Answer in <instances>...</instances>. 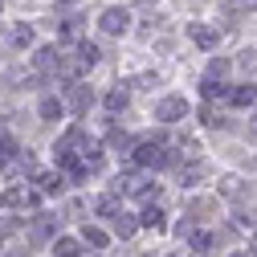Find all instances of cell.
<instances>
[{"mask_svg": "<svg viewBox=\"0 0 257 257\" xmlns=\"http://www.w3.org/2000/svg\"><path fill=\"white\" fill-rule=\"evenodd\" d=\"M208 245H212L208 233H192V249H208Z\"/></svg>", "mask_w": 257, "mask_h": 257, "instance_id": "obj_27", "label": "cell"}, {"mask_svg": "<svg viewBox=\"0 0 257 257\" xmlns=\"http://www.w3.org/2000/svg\"><path fill=\"white\" fill-rule=\"evenodd\" d=\"M131 159H135L139 168H147V172H159V168H168V164H172V151L159 143V139H143V143H135Z\"/></svg>", "mask_w": 257, "mask_h": 257, "instance_id": "obj_1", "label": "cell"}, {"mask_svg": "<svg viewBox=\"0 0 257 257\" xmlns=\"http://www.w3.org/2000/svg\"><path fill=\"white\" fill-rule=\"evenodd\" d=\"M53 233H57V216H45V212H41V216L33 220V237L45 241V237H53Z\"/></svg>", "mask_w": 257, "mask_h": 257, "instance_id": "obj_11", "label": "cell"}, {"mask_svg": "<svg viewBox=\"0 0 257 257\" xmlns=\"http://www.w3.org/2000/svg\"><path fill=\"white\" fill-rule=\"evenodd\" d=\"M98 29L110 33V37H122L126 29H131V13H126V9H106V13L98 17Z\"/></svg>", "mask_w": 257, "mask_h": 257, "instance_id": "obj_3", "label": "cell"}, {"mask_svg": "<svg viewBox=\"0 0 257 257\" xmlns=\"http://www.w3.org/2000/svg\"><path fill=\"white\" fill-rule=\"evenodd\" d=\"M61 110H66V106H61V98H41V118H45V122H57Z\"/></svg>", "mask_w": 257, "mask_h": 257, "instance_id": "obj_16", "label": "cell"}, {"mask_svg": "<svg viewBox=\"0 0 257 257\" xmlns=\"http://www.w3.org/2000/svg\"><path fill=\"white\" fill-rule=\"evenodd\" d=\"M229 102H233V106H253V102H257V86H249V82H245V86L229 90Z\"/></svg>", "mask_w": 257, "mask_h": 257, "instance_id": "obj_10", "label": "cell"}, {"mask_svg": "<svg viewBox=\"0 0 257 257\" xmlns=\"http://www.w3.org/2000/svg\"><path fill=\"white\" fill-rule=\"evenodd\" d=\"M61 37H70V41L82 37V25H78V21H66V25H61Z\"/></svg>", "mask_w": 257, "mask_h": 257, "instance_id": "obj_25", "label": "cell"}, {"mask_svg": "<svg viewBox=\"0 0 257 257\" xmlns=\"http://www.w3.org/2000/svg\"><path fill=\"white\" fill-rule=\"evenodd\" d=\"M139 224H143V229H168V220H164V208H155V204H147L143 212H139Z\"/></svg>", "mask_w": 257, "mask_h": 257, "instance_id": "obj_9", "label": "cell"}, {"mask_svg": "<svg viewBox=\"0 0 257 257\" xmlns=\"http://www.w3.org/2000/svg\"><path fill=\"white\" fill-rule=\"evenodd\" d=\"M208 176V164H188V168H180V184H196V180H204Z\"/></svg>", "mask_w": 257, "mask_h": 257, "instance_id": "obj_15", "label": "cell"}, {"mask_svg": "<svg viewBox=\"0 0 257 257\" xmlns=\"http://www.w3.org/2000/svg\"><path fill=\"white\" fill-rule=\"evenodd\" d=\"M122 192H126V196H139V200H155L159 184L147 180V176H126V180H122Z\"/></svg>", "mask_w": 257, "mask_h": 257, "instance_id": "obj_4", "label": "cell"}, {"mask_svg": "<svg viewBox=\"0 0 257 257\" xmlns=\"http://www.w3.org/2000/svg\"><path fill=\"white\" fill-rule=\"evenodd\" d=\"M237 66H241L245 74H257V53H249V49H245V53L237 57Z\"/></svg>", "mask_w": 257, "mask_h": 257, "instance_id": "obj_24", "label": "cell"}, {"mask_svg": "<svg viewBox=\"0 0 257 257\" xmlns=\"http://www.w3.org/2000/svg\"><path fill=\"white\" fill-rule=\"evenodd\" d=\"M66 5H70V0H66Z\"/></svg>", "mask_w": 257, "mask_h": 257, "instance_id": "obj_28", "label": "cell"}, {"mask_svg": "<svg viewBox=\"0 0 257 257\" xmlns=\"http://www.w3.org/2000/svg\"><path fill=\"white\" fill-rule=\"evenodd\" d=\"M17 151H21V147H17L13 139H0V168H13V164H17Z\"/></svg>", "mask_w": 257, "mask_h": 257, "instance_id": "obj_17", "label": "cell"}, {"mask_svg": "<svg viewBox=\"0 0 257 257\" xmlns=\"http://www.w3.org/2000/svg\"><path fill=\"white\" fill-rule=\"evenodd\" d=\"M106 147H114V151H126V147H131V139H126V135L118 131V126H110V131H106Z\"/></svg>", "mask_w": 257, "mask_h": 257, "instance_id": "obj_19", "label": "cell"}, {"mask_svg": "<svg viewBox=\"0 0 257 257\" xmlns=\"http://www.w3.org/2000/svg\"><path fill=\"white\" fill-rule=\"evenodd\" d=\"M66 98H70V110L74 114H86L90 106H94V94H90V86H66Z\"/></svg>", "mask_w": 257, "mask_h": 257, "instance_id": "obj_6", "label": "cell"}, {"mask_svg": "<svg viewBox=\"0 0 257 257\" xmlns=\"http://www.w3.org/2000/svg\"><path fill=\"white\" fill-rule=\"evenodd\" d=\"M53 253H57V257H78V253H82V241H74V237H57V241H53Z\"/></svg>", "mask_w": 257, "mask_h": 257, "instance_id": "obj_12", "label": "cell"}, {"mask_svg": "<svg viewBox=\"0 0 257 257\" xmlns=\"http://www.w3.org/2000/svg\"><path fill=\"white\" fill-rule=\"evenodd\" d=\"M155 118H159V122H180V118H188V98H184V94H168V98L155 106Z\"/></svg>", "mask_w": 257, "mask_h": 257, "instance_id": "obj_2", "label": "cell"}, {"mask_svg": "<svg viewBox=\"0 0 257 257\" xmlns=\"http://www.w3.org/2000/svg\"><path fill=\"white\" fill-rule=\"evenodd\" d=\"M33 66H37V74H57V70H61V49H57V45H45V49H37Z\"/></svg>", "mask_w": 257, "mask_h": 257, "instance_id": "obj_5", "label": "cell"}, {"mask_svg": "<svg viewBox=\"0 0 257 257\" xmlns=\"http://www.w3.org/2000/svg\"><path fill=\"white\" fill-rule=\"evenodd\" d=\"M122 106H126V90H118V86H114V90L106 94V110H110V114H118Z\"/></svg>", "mask_w": 257, "mask_h": 257, "instance_id": "obj_18", "label": "cell"}, {"mask_svg": "<svg viewBox=\"0 0 257 257\" xmlns=\"http://www.w3.org/2000/svg\"><path fill=\"white\" fill-rule=\"evenodd\" d=\"M61 184H66V180H61L57 172H37V192H41V196H57Z\"/></svg>", "mask_w": 257, "mask_h": 257, "instance_id": "obj_8", "label": "cell"}, {"mask_svg": "<svg viewBox=\"0 0 257 257\" xmlns=\"http://www.w3.org/2000/svg\"><path fill=\"white\" fill-rule=\"evenodd\" d=\"M110 224H114V233H118V237H131V233L139 229V216H126V212H118Z\"/></svg>", "mask_w": 257, "mask_h": 257, "instance_id": "obj_13", "label": "cell"}, {"mask_svg": "<svg viewBox=\"0 0 257 257\" xmlns=\"http://www.w3.org/2000/svg\"><path fill=\"white\" fill-rule=\"evenodd\" d=\"M188 33H192V41H196L200 49H216V41H220V33H216V29H208V25H192Z\"/></svg>", "mask_w": 257, "mask_h": 257, "instance_id": "obj_7", "label": "cell"}, {"mask_svg": "<svg viewBox=\"0 0 257 257\" xmlns=\"http://www.w3.org/2000/svg\"><path fill=\"white\" fill-rule=\"evenodd\" d=\"M220 192H224V196H237V192H241V180H237V176H229V180L220 184Z\"/></svg>", "mask_w": 257, "mask_h": 257, "instance_id": "obj_26", "label": "cell"}, {"mask_svg": "<svg viewBox=\"0 0 257 257\" xmlns=\"http://www.w3.org/2000/svg\"><path fill=\"white\" fill-rule=\"evenodd\" d=\"M82 241H86V245H94V249H106V241H110V237L98 229V224H86V229H82Z\"/></svg>", "mask_w": 257, "mask_h": 257, "instance_id": "obj_14", "label": "cell"}, {"mask_svg": "<svg viewBox=\"0 0 257 257\" xmlns=\"http://www.w3.org/2000/svg\"><path fill=\"white\" fill-rule=\"evenodd\" d=\"M98 212H102L106 220H114V216L122 212V208H118V196H102V200H98Z\"/></svg>", "mask_w": 257, "mask_h": 257, "instance_id": "obj_21", "label": "cell"}, {"mask_svg": "<svg viewBox=\"0 0 257 257\" xmlns=\"http://www.w3.org/2000/svg\"><path fill=\"white\" fill-rule=\"evenodd\" d=\"M13 41H17V45H33V29H29V25H17V29H13Z\"/></svg>", "mask_w": 257, "mask_h": 257, "instance_id": "obj_23", "label": "cell"}, {"mask_svg": "<svg viewBox=\"0 0 257 257\" xmlns=\"http://www.w3.org/2000/svg\"><path fill=\"white\" fill-rule=\"evenodd\" d=\"M224 74H229V61H224V57H212V61H208V82H220Z\"/></svg>", "mask_w": 257, "mask_h": 257, "instance_id": "obj_20", "label": "cell"}, {"mask_svg": "<svg viewBox=\"0 0 257 257\" xmlns=\"http://www.w3.org/2000/svg\"><path fill=\"white\" fill-rule=\"evenodd\" d=\"M204 98H208V102H212V98H229V90H224L220 82H208V78H204Z\"/></svg>", "mask_w": 257, "mask_h": 257, "instance_id": "obj_22", "label": "cell"}]
</instances>
